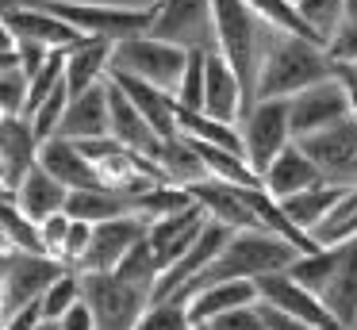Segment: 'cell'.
Segmentation results:
<instances>
[{"label": "cell", "instance_id": "816d5d0a", "mask_svg": "<svg viewBox=\"0 0 357 330\" xmlns=\"http://www.w3.org/2000/svg\"><path fill=\"white\" fill-rule=\"evenodd\" d=\"M20 4H24V0H0V20H4V15H12Z\"/></svg>", "mask_w": 357, "mask_h": 330}, {"label": "cell", "instance_id": "9f6ffc18", "mask_svg": "<svg viewBox=\"0 0 357 330\" xmlns=\"http://www.w3.org/2000/svg\"><path fill=\"white\" fill-rule=\"evenodd\" d=\"M0 311H4V292H0Z\"/></svg>", "mask_w": 357, "mask_h": 330}, {"label": "cell", "instance_id": "d6986e66", "mask_svg": "<svg viewBox=\"0 0 357 330\" xmlns=\"http://www.w3.org/2000/svg\"><path fill=\"white\" fill-rule=\"evenodd\" d=\"M108 135V81L85 89L81 96H70L58 123L54 138H70V142H85V138H104Z\"/></svg>", "mask_w": 357, "mask_h": 330}, {"label": "cell", "instance_id": "f5cc1de1", "mask_svg": "<svg viewBox=\"0 0 357 330\" xmlns=\"http://www.w3.org/2000/svg\"><path fill=\"white\" fill-rule=\"evenodd\" d=\"M4 273H8V250H0V284H4Z\"/></svg>", "mask_w": 357, "mask_h": 330}, {"label": "cell", "instance_id": "9a60e30c", "mask_svg": "<svg viewBox=\"0 0 357 330\" xmlns=\"http://www.w3.org/2000/svg\"><path fill=\"white\" fill-rule=\"evenodd\" d=\"M204 223H208V215H204V207L196 204V200H192V207H185V211L150 219L146 223V246H150V253H154L158 269H169L173 261L196 242V234L204 230Z\"/></svg>", "mask_w": 357, "mask_h": 330}, {"label": "cell", "instance_id": "e0dca14e", "mask_svg": "<svg viewBox=\"0 0 357 330\" xmlns=\"http://www.w3.org/2000/svg\"><path fill=\"white\" fill-rule=\"evenodd\" d=\"M242 89H238V77L231 73V66H227L223 58H219V50L211 46V50H204V115H211V119L219 123H238L242 119Z\"/></svg>", "mask_w": 357, "mask_h": 330}, {"label": "cell", "instance_id": "d4e9b609", "mask_svg": "<svg viewBox=\"0 0 357 330\" xmlns=\"http://www.w3.org/2000/svg\"><path fill=\"white\" fill-rule=\"evenodd\" d=\"M257 303V284L254 280H219L200 288L192 299H185V315L192 322V330L200 322L215 319L223 311H234V307H254Z\"/></svg>", "mask_w": 357, "mask_h": 330}, {"label": "cell", "instance_id": "52a82bcc", "mask_svg": "<svg viewBox=\"0 0 357 330\" xmlns=\"http://www.w3.org/2000/svg\"><path fill=\"white\" fill-rule=\"evenodd\" d=\"M146 35L181 50H211L215 46L211 0H154V20Z\"/></svg>", "mask_w": 357, "mask_h": 330}, {"label": "cell", "instance_id": "836d02e7", "mask_svg": "<svg viewBox=\"0 0 357 330\" xmlns=\"http://www.w3.org/2000/svg\"><path fill=\"white\" fill-rule=\"evenodd\" d=\"M296 12H300V20L311 27V35L319 38V43H331L334 31L346 23V0H292Z\"/></svg>", "mask_w": 357, "mask_h": 330}, {"label": "cell", "instance_id": "f6af8a7d", "mask_svg": "<svg viewBox=\"0 0 357 330\" xmlns=\"http://www.w3.org/2000/svg\"><path fill=\"white\" fill-rule=\"evenodd\" d=\"M89 234H93V223H81V219H70V230H66V242H62V265L73 269L81 261V253H85L89 246Z\"/></svg>", "mask_w": 357, "mask_h": 330}, {"label": "cell", "instance_id": "603a6c76", "mask_svg": "<svg viewBox=\"0 0 357 330\" xmlns=\"http://www.w3.org/2000/svg\"><path fill=\"white\" fill-rule=\"evenodd\" d=\"M39 158V138L31 135V123L24 115H12L0 127V184L4 188H16L20 177L35 165Z\"/></svg>", "mask_w": 357, "mask_h": 330}, {"label": "cell", "instance_id": "60d3db41", "mask_svg": "<svg viewBox=\"0 0 357 330\" xmlns=\"http://www.w3.org/2000/svg\"><path fill=\"white\" fill-rule=\"evenodd\" d=\"M24 107H27V77L16 66L8 73H0V115L12 119V115H24Z\"/></svg>", "mask_w": 357, "mask_h": 330}, {"label": "cell", "instance_id": "d6a6232c", "mask_svg": "<svg viewBox=\"0 0 357 330\" xmlns=\"http://www.w3.org/2000/svg\"><path fill=\"white\" fill-rule=\"evenodd\" d=\"M242 4H246L269 31H277V35H296V38H307V43H319V38L311 35V27L300 20L292 0H242Z\"/></svg>", "mask_w": 357, "mask_h": 330}, {"label": "cell", "instance_id": "4fadbf2b", "mask_svg": "<svg viewBox=\"0 0 357 330\" xmlns=\"http://www.w3.org/2000/svg\"><path fill=\"white\" fill-rule=\"evenodd\" d=\"M254 284H257V303H269L273 311L288 315V319L303 322V327H311V330H346V327H338V322L326 315V307L319 303L307 288H300L288 273L257 276Z\"/></svg>", "mask_w": 357, "mask_h": 330}, {"label": "cell", "instance_id": "ffe728a7", "mask_svg": "<svg viewBox=\"0 0 357 330\" xmlns=\"http://www.w3.org/2000/svg\"><path fill=\"white\" fill-rule=\"evenodd\" d=\"M315 184H326V181L296 142H288L261 173V188L269 192L273 200H288V196H296V192H303V188H315Z\"/></svg>", "mask_w": 357, "mask_h": 330}, {"label": "cell", "instance_id": "9c48e42d", "mask_svg": "<svg viewBox=\"0 0 357 330\" xmlns=\"http://www.w3.org/2000/svg\"><path fill=\"white\" fill-rule=\"evenodd\" d=\"M296 146L311 158V165L323 173L326 184H342V188L357 184V119L354 115L338 119L326 130L300 138Z\"/></svg>", "mask_w": 357, "mask_h": 330}, {"label": "cell", "instance_id": "7402d4cb", "mask_svg": "<svg viewBox=\"0 0 357 330\" xmlns=\"http://www.w3.org/2000/svg\"><path fill=\"white\" fill-rule=\"evenodd\" d=\"M108 81L116 84L127 100H131V107L146 119V127L154 130L158 138H173V135H177V123H173V96H169V92L154 89V84L139 81V77L112 73V69H108Z\"/></svg>", "mask_w": 357, "mask_h": 330}, {"label": "cell", "instance_id": "5bb4252c", "mask_svg": "<svg viewBox=\"0 0 357 330\" xmlns=\"http://www.w3.org/2000/svg\"><path fill=\"white\" fill-rule=\"evenodd\" d=\"M315 299L326 307L338 327L357 330V238L338 242V261H334V273L323 288L315 292Z\"/></svg>", "mask_w": 357, "mask_h": 330}, {"label": "cell", "instance_id": "4dcf8cb0", "mask_svg": "<svg viewBox=\"0 0 357 330\" xmlns=\"http://www.w3.org/2000/svg\"><path fill=\"white\" fill-rule=\"evenodd\" d=\"M154 165L169 184H185L188 188V184H196V181H208V173H204L200 158H196L192 142H188L185 135L162 138V146H158V153H154Z\"/></svg>", "mask_w": 357, "mask_h": 330}, {"label": "cell", "instance_id": "ba28073f", "mask_svg": "<svg viewBox=\"0 0 357 330\" xmlns=\"http://www.w3.org/2000/svg\"><path fill=\"white\" fill-rule=\"evenodd\" d=\"M238 123H242L238 138H242L246 165L261 177L265 165L292 142V130H288V100H254L250 112Z\"/></svg>", "mask_w": 357, "mask_h": 330}, {"label": "cell", "instance_id": "74e56055", "mask_svg": "<svg viewBox=\"0 0 357 330\" xmlns=\"http://www.w3.org/2000/svg\"><path fill=\"white\" fill-rule=\"evenodd\" d=\"M81 299V284H77V273L73 269H66L62 276H58L54 284H50L47 292L39 296V311H43V319L47 322H58L66 311H70L73 303Z\"/></svg>", "mask_w": 357, "mask_h": 330}, {"label": "cell", "instance_id": "ee69618b", "mask_svg": "<svg viewBox=\"0 0 357 330\" xmlns=\"http://www.w3.org/2000/svg\"><path fill=\"white\" fill-rule=\"evenodd\" d=\"M66 230H70V215L66 211H54L39 223V238H43V253L47 257H62V242H66Z\"/></svg>", "mask_w": 357, "mask_h": 330}, {"label": "cell", "instance_id": "f546056e", "mask_svg": "<svg viewBox=\"0 0 357 330\" xmlns=\"http://www.w3.org/2000/svg\"><path fill=\"white\" fill-rule=\"evenodd\" d=\"M62 211L70 215V219H81V223H104V219H123V215H135V207H131V196H123V192L81 188V192H70V196H66Z\"/></svg>", "mask_w": 357, "mask_h": 330}, {"label": "cell", "instance_id": "cb8c5ba5", "mask_svg": "<svg viewBox=\"0 0 357 330\" xmlns=\"http://www.w3.org/2000/svg\"><path fill=\"white\" fill-rule=\"evenodd\" d=\"M188 196L204 207L208 219L223 223V227H231V230H257V219L250 215V207L242 204V196H238L234 184H223V181H211V177H208V181L188 184Z\"/></svg>", "mask_w": 357, "mask_h": 330}, {"label": "cell", "instance_id": "6da1fadb", "mask_svg": "<svg viewBox=\"0 0 357 330\" xmlns=\"http://www.w3.org/2000/svg\"><path fill=\"white\" fill-rule=\"evenodd\" d=\"M292 261H296V250L288 242H280L277 234H265V230H234L227 238V246L215 253V261L204 273H196L177 296H169V303H185L200 288L219 284V280H257V276H269V273H284Z\"/></svg>", "mask_w": 357, "mask_h": 330}, {"label": "cell", "instance_id": "2e32d148", "mask_svg": "<svg viewBox=\"0 0 357 330\" xmlns=\"http://www.w3.org/2000/svg\"><path fill=\"white\" fill-rule=\"evenodd\" d=\"M35 165H39L43 173L54 177L66 192L104 188L100 173H96L85 158H81L77 142H70V138H47V142H39V158H35Z\"/></svg>", "mask_w": 357, "mask_h": 330}, {"label": "cell", "instance_id": "3957f363", "mask_svg": "<svg viewBox=\"0 0 357 330\" xmlns=\"http://www.w3.org/2000/svg\"><path fill=\"white\" fill-rule=\"evenodd\" d=\"M211 27H215V50H219V58L231 66V73L238 77L242 107L250 112L257 69H261V58H265V46H269L273 31L265 27L242 0H211Z\"/></svg>", "mask_w": 357, "mask_h": 330}, {"label": "cell", "instance_id": "44dd1931", "mask_svg": "<svg viewBox=\"0 0 357 330\" xmlns=\"http://www.w3.org/2000/svg\"><path fill=\"white\" fill-rule=\"evenodd\" d=\"M108 135L116 138L119 146H127L131 153L146 158V161H154L158 146H162V138H158L154 130L146 127V119L135 112L131 100H127L112 81H108Z\"/></svg>", "mask_w": 357, "mask_h": 330}, {"label": "cell", "instance_id": "c3c4849f", "mask_svg": "<svg viewBox=\"0 0 357 330\" xmlns=\"http://www.w3.org/2000/svg\"><path fill=\"white\" fill-rule=\"evenodd\" d=\"M58 330H96L93 327V315H89V307H85V299H77V303L58 319Z\"/></svg>", "mask_w": 357, "mask_h": 330}, {"label": "cell", "instance_id": "ac0fdd59", "mask_svg": "<svg viewBox=\"0 0 357 330\" xmlns=\"http://www.w3.org/2000/svg\"><path fill=\"white\" fill-rule=\"evenodd\" d=\"M4 27L12 31L16 43H35V46H47V50H70V46L81 43L77 31L66 27L58 15L35 8L31 0H24L12 15H4Z\"/></svg>", "mask_w": 357, "mask_h": 330}, {"label": "cell", "instance_id": "7a4b0ae2", "mask_svg": "<svg viewBox=\"0 0 357 330\" xmlns=\"http://www.w3.org/2000/svg\"><path fill=\"white\" fill-rule=\"evenodd\" d=\"M331 77H334V61L326 58V46L273 31L261 69H257L254 100H288L319 81H331Z\"/></svg>", "mask_w": 357, "mask_h": 330}, {"label": "cell", "instance_id": "ab89813d", "mask_svg": "<svg viewBox=\"0 0 357 330\" xmlns=\"http://www.w3.org/2000/svg\"><path fill=\"white\" fill-rule=\"evenodd\" d=\"M135 330H192V322H188L185 315V303H150L146 311H142V319L135 322Z\"/></svg>", "mask_w": 357, "mask_h": 330}, {"label": "cell", "instance_id": "1f68e13d", "mask_svg": "<svg viewBox=\"0 0 357 330\" xmlns=\"http://www.w3.org/2000/svg\"><path fill=\"white\" fill-rule=\"evenodd\" d=\"M131 207L139 219H162V215H173V211H185V207H192V196H188L185 184H150V188H142L139 196H131Z\"/></svg>", "mask_w": 357, "mask_h": 330}, {"label": "cell", "instance_id": "484cf974", "mask_svg": "<svg viewBox=\"0 0 357 330\" xmlns=\"http://www.w3.org/2000/svg\"><path fill=\"white\" fill-rule=\"evenodd\" d=\"M108 61H112V43L104 38H81L77 46L66 50V66H62V84L70 96H81L85 89L104 81L108 73Z\"/></svg>", "mask_w": 357, "mask_h": 330}, {"label": "cell", "instance_id": "f35d334b", "mask_svg": "<svg viewBox=\"0 0 357 330\" xmlns=\"http://www.w3.org/2000/svg\"><path fill=\"white\" fill-rule=\"evenodd\" d=\"M66 104H70V92H66V84H58L54 92H50L47 100H43L39 107H35L31 115H27V123H31V135L39 138V142H47V138H54L58 123H62V112Z\"/></svg>", "mask_w": 357, "mask_h": 330}, {"label": "cell", "instance_id": "7bdbcfd3", "mask_svg": "<svg viewBox=\"0 0 357 330\" xmlns=\"http://www.w3.org/2000/svg\"><path fill=\"white\" fill-rule=\"evenodd\" d=\"M326 58L357 66V20H346L338 31H334V38L326 43Z\"/></svg>", "mask_w": 357, "mask_h": 330}, {"label": "cell", "instance_id": "bcb514c9", "mask_svg": "<svg viewBox=\"0 0 357 330\" xmlns=\"http://www.w3.org/2000/svg\"><path fill=\"white\" fill-rule=\"evenodd\" d=\"M334 81H338L342 96H346L349 115L357 119V66H346V61H334Z\"/></svg>", "mask_w": 357, "mask_h": 330}, {"label": "cell", "instance_id": "11a10c76", "mask_svg": "<svg viewBox=\"0 0 357 330\" xmlns=\"http://www.w3.org/2000/svg\"><path fill=\"white\" fill-rule=\"evenodd\" d=\"M35 330H58V322H47V319H43V322H39V327H35Z\"/></svg>", "mask_w": 357, "mask_h": 330}, {"label": "cell", "instance_id": "7dc6e473", "mask_svg": "<svg viewBox=\"0 0 357 330\" xmlns=\"http://www.w3.org/2000/svg\"><path fill=\"white\" fill-rule=\"evenodd\" d=\"M16 58H20V73L35 77L43 69V61L50 58V50L47 46H35V43H16Z\"/></svg>", "mask_w": 357, "mask_h": 330}, {"label": "cell", "instance_id": "7c38bea8", "mask_svg": "<svg viewBox=\"0 0 357 330\" xmlns=\"http://www.w3.org/2000/svg\"><path fill=\"white\" fill-rule=\"evenodd\" d=\"M142 234H146V219H139V215L93 223L89 246H85V253H81V261L73 265V273H112V269L123 261V253L131 250Z\"/></svg>", "mask_w": 357, "mask_h": 330}, {"label": "cell", "instance_id": "8fae6325", "mask_svg": "<svg viewBox=\"0 0 357 330\" xmlns=\"http://www.w3.org/2000/svg\"><path fill=\"white\" fill-rule=\"evenodd\" d=\"M346 115H349V107H346V96H342L334 77L296 92V96H288V130H292V142L315 135V130L334 127Z\"/></svg>", "mask_w": 357, "mask_h": 330}, {"label": "cell", "instance_id": "f1b7e54d", "mask_svg": "<svg viewBox=\"0 0 357 330\" xmlns=\"http://www.w3.org/2000/svg\"><path fill=\"white\" fill-rule=\"evenodd\" d=\"M173 123H177V135L192 138V142H204V146H215V150H227V153H242V138H238V127L231 123H219L204 112H185V107L173 104Z\"/></svg>", "mask_w": 357, "mask_h": 330}, {"label": "cell", "instance_id": "4316f807", "mask_svg": "<svg viewBox=\"0 0 357 330\" xmlns=\"http://www.w3.org/2000/svg\"><path fill=\"white\" fill-rule=\"evenodd\" d=\"M66 196H70V192H66L50 173H43L39 165L27 169V173L20 177V184L12 188V204H16L31 223H43L47 215L62 211V207H66Z\"/></svg>", "mask_w": 357, "mask_h": 330}, {"label": "cell", "instance_id": "d590c367", "mask_svg": "<svg viewBox=\"0 0 357 330\" xmlns=\"http://www.w3.org/2000/svg\"><path fill=\"white\" fill-rule=\"evenodd\" d=\"M116 276H123L127 284H135V288H154V280H158V261H154V253H150V246H146V234L139 238V242L131 246V250L123 253V261H119L116 269H112Z\"/></svg>", "mask_w": 357, "mask_h": 330}, {"label": "cell", "instance_id": "30bf717a", "mask_svg": "<svg viewBox=\"0 0 357 330\" xmlns=\"http://www.w3.org/2000/svg\"><path fill=\"white\" fill-rule=\"evenodd\" d=\"M62 273H66V265L47 257V253L8 250V273H4V284H0V292H4V311H0V319L20 311V307H27V303H39V296Z\"/></svg>", "mask_w": 357, "mask_h": 330}, {"label": "cell", "instance_id": "277c9868", "mask_svg": "<svg viewBox=\"0 0 357 330\" xmlns=\"http://www.w3.org/2000/svg\"><path fill=\"white\" fill-rule=\"evenodd\" d=\"M31 4L58 15L81 38H104L112 46L123 43V38L146 35L150 20H154V4L127 8V4H93V0H31Z\"/></svg>", "mask_w": 357, "mask_h": 330}, {"label": "cell", "instance_id": "8d00e7d4", "mask_svg": "<svg viewBox=\"0 0 357 330\" xmlns=\"http://www.w3.org/2000/svg\"><path fill=\"white\" fill-rule=\"evenodd\" d=\"M173 104L185 107V112H204V50L185 54V69H181V81L173 89Z\"/></svg>", "mask_w": 357, "mask_h": 330}, {"label": "cell", "instance_id": "db71d44e", "mask_svg": "<svg viewBox=\"0 0 357 330\" xmlns=\"http://www.w3.org/2000/svg\"><path fill=\"white\" fill-rule=\"evenodd\" d=\"M346 20H357V0H346Z\"/></svg>", "mask_w": 357, "mask_h": 330}, {"label": "cell", "instance_id": "b9f144b4", "mask_svg": "<svg viewBox=\"0 0 357 330\" xmlns=\"http://www.w3.org/2000/svg\"><path fill=\"white\" fill-rule=\"evenodd\" d=\"M196 330H265V327H261V315H257V303H254V307H234V311L215 315V319L200 322Z\"/></svg>", "mask_w": 357, "mask_h": 330}, {"label": "cell", "instance_id": "5b68a950", "mask_svg": "<svg viewBox=\"0 0 357 330\" xmlns=\"http://www.w3.org/2000/svg\"><path fill=\"white\" fill-rule=\"evenodd\" d=\"M77 284L96 330H135L150 307V292L127 284L116 273H77Z\"/></svg>", "mask_w": 357, "mask_h": 330}, {"label": "cell", "instance_id": "8992f818", "mask_svg": "<svg viewBox=\"0 0 357 330\" xmlns=\"http://www.w3.org/2000/svg\"><path fill=\"white\" fill-rule=\"evenodd\" d=\"M185 54L188 50H181V46L158 43L150 35H135V38H123V43L112 46L108 69L112 73L139 77V81H146V84H154V89L173 96V89L181 81V69H185Z\"/></svg>", "mask_w": 357, "mask_h": 330}, {"label": "cell", "instance_id": "e575fe53", "mask_svg": "<svg viewBox=\"0 0 357 330\" xmlns=\"http://www.w3.org/2000/svg\"><path fill=\"white\" fill-rule=\"evenodd\" d=\"M0 227H4V242L8 250L20 253H43V238H39V223H31L24 211H20L12 200L0 204Z\"/></svg>", "mask_w": 357, "mask_h": 330}, {"label": "cell", "instance_id": "83f0119b", "mask_svg": "<svg viewBox=\"0 0 357 330\" xmlns=\"http://www.w3.org/2000/svg\"><path fill=\"white\" fill-rule=\"evenodd\" d=\"M342 196H346L342 184H315V188H303V192H296V196H288V200H277V204H280V211L288 215V223H292L296 230H303V234L315 238V230L326 223V215L338 207Z\"/></svg>", "mask_w": 357, "mask_h": 330}, {"label": "cell", "instance_id": "f907efd6", "mask_svg": "<svg viewBox=\"0 0 357 330\" xmlns=\"http://www.w3.org/2000/svg\"><path fill=\"white\" fill-rule=\"evenodd\" d=\"M16 66H20L16 50H8V54H0V73H8V69H16Z\"/></svg>", "mask_w": 357, "mask_h": 330}, {"label": "cell", "instance_id": "681fc988", "mask_svg": "<svg viewBox=\"0 0 357 330\" xmlns=\"http://www.w3.org/2000/svg\"><path fill=\"white\" fill-rule=\"evenodd\" d=\"M8 50H16V38H12V31L4 27V20H0V54H8Z\"/></svg>", "mask_w": 357, "mask_h": 330}]
</instances>
